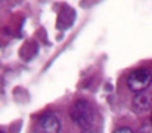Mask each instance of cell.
<instances>
[{"instance_id":"obj_1","label":"cell","mask_w":152,"mask_h":133,"mask_svg":"<svg viewBox=\"0 0 152 133\" xmlns=\"http://www.w3.org/2000/svg\"><path fill=\"white\" fill-rule=\"evenodd\" d=\"M69 114H71L72 121L77 126L83 127V129L89 127L92 124V121H93V109H92L90 104L87 101H84V99L75 101L74 105L71 107Z\"/></svg>"},{"instance_id":"obj_2","label":"cell","mask_w":152,"mask_h":133,"mask_svg":"<svg viewBox=\"0 0 152 133\" xmlns=\"http://www.w3.org/2000/svg\"><path fill=\"white\" fill-rule=\"evenodd\" d=\"M152 82V73L146 68H137L132 71L127 77V86L134 93H142Z\"/></svg>"},{"instance_id":"obj_3","label":"cell","mask_w":152,"mask_h":133,"mask_svg":"<svg viewBox=\"0 0 152 133\" xmlns=\"http://www.w3.org/2000/svg\"><path fill=\"white\" fill-rule=\"evenodd\" d=\"M36 133H61V121L53 112L43 114L36 126Z\"/></svg>"},{"instance_id":"obj_4","label":"cell","mask_w":152,"mask_h":133,"mask_svg":"<svg viewBox=\"0 0 152 133\" xmlns=\"http://www.w3.org/2000/svg\"><path fill=\"white\" fill-rule=\"evenodd\" d=\"M133 108L137 112H143L151 108V98L145 93H137L136 98L133 99Z\"/></svg>"},{"instance_id":"obj_5","label":"cell","mask_w":152,"mask_h":133,"mask_svg":"<svg viewBox=\"0 0 152 133\" xmlns=\"http://www.w3.org/2000/svg\"><path fill=\"white\" fill-rule=\"evenodd\" d=\"M66 12H68V15H69V19H68V22H65V25L62 24V27H61V28H68V27L71 25V22H72L71 19H74V15H75V13H74V10H72L71 7H68V6H66ZM59 18H66V13H65V6H64V10L61 12V16H59Z\"/></svg>"},{"instance_id":"obj_6","label":"cell","mask_w":152,"mask_h":133,"mask_svg":"<svg viewBox=\"0 0 152 133\" xmlns=\"http://www.w3.org/2000/svg\"><path fill=\"white\" fill-rule=\"evenodd\" d=\"M114 133H133V130H132V129H129V127H121V129L115 130Z\"/></svg>"},{"instance_id":"obj_7","label":"cell","mask_w":152,"mask_h":133,"mask_svg":"<svg viewBox=\"0 0 152 133\" xmlns=\"http://www.w3.org/2000/svg\"><path fill=\"white\" fill-rule=\"evenodd\" d=\"M151 123H152V112H151Z\"/></svg>"},{"instance_id":"obj_8","label":"cell","mask_w":152,"mask_h":133,"mask_svg":"<svg viewBox=\"0 0 152 133\" xmlns=\"http://www.w3.org/2000/svg\"><path fill=\"white\" fill-rule=\"evenodd\" d=\"M0 133H4V132H3V130H0Z\"/></svg>"}]
</instances>
